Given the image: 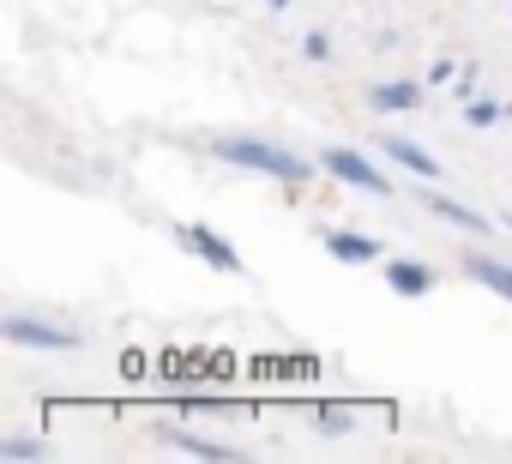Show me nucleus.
Here are the masks:
<instances>
[{"label":"nucleus","mask_w":512,"mask_h":464,"mask_svg":"<svg viewBox=\"0 0 512 464\" xmlns=\"http://www.w3.org/2000/svg\"><path fill=\"white\" fill-rule=\"evenodd\" d=\"M452 79H458L452 61H428V91H434V85H452Z\"/></svg>","instance_id":"dca6fc26"},{"label":"nucleus","mask_w":512,"mask_h":464,"mask_svg":"<svg viewBox=\"0 0 512 464\" xmlns=\"http://www.w3.org/2000/svg\"><path fill=\"white\" fill-rule=\"evenodd\" d=\"M175 248H181V254H193V260H205L211 272H229V278L241 272V254L217 236L211 223H175Z\"/></svg>","instance_id":"20e7f679"},{"label":"nucleus","mask_w":512,"mask_h":464,"mask_svg":"<svg viewBox=\"0 0 512 464\" xmlns=\"http://www.w3.org/2000/svg\"><path fill=\"white\" fill-rule=\"evenodd\" d=\"M428 103V79L416 85V79H386V85H374L368 91V109H380V115H410V109H422Z\"/></svg>","instance_id":"9d476101"},{"label":"nucleus","mask_w":512,"mask_h":464,"mask_svg":"<svg viewBox=\"0 0 512 464\" xmlns=\"http://www.w3.org/2000/svg\"><path fill=\"white\" fill-rule=\"evenodd\" d=\"M416 205H422L428 217H440V223H452V229H470V236H488V217H482L476 205H458L452 193H434V187H416Z\"/></svg>","instance_id":"0eeeda50"},{"label":"nucleus","mask_w":512,"mask_h":464,"mask_svg":"<svg viewBox=\"0 0 512 464\" xmlns=\"http://www.w3.org/2000/svg\"><path fill=\"white\" fill-rule=\"evenodd\" d=\"M302 55H308V61H332V55H338V49H332V31H308V37H302Z\"/></svg>","instance_id":"2eb2a0df"},{"label":"nucleus","mask_w":512,"mask_h":464,"mask_svg":"<svg viewBox=\"0 0 512 464\" xmlns=\"http://www.w3.org/2000/svg\"><path fill=\"white\" fill-rule=\"evenodd\" d=\"M0 338L19 344V350H55V356L85 350V332H73V326H61V320H43V314H25V308H7V314H0Z\"/></svg>","instance_id":"f03ea898"},{"label":"nucleus","mask_w":512,"mask_h":464,"mask_svg":"<svg viewBox=\"0 0 512 464\" xmlns=\"http://www.w3.org/2000/svg\"><path fill=\"white\" fill-rule=\"evenodd\" d=\"M211 157L235 163V169H253V175H266V181H284V187H308L314 181V163L296 157L290 145L278 139H253V133H229V139H211Z\"/></svg>","instance_id":"f257e3e1"},{"label":"nucleus","mask_w":512,"mask_h":464,"mask_svg":"<svg viewBox=\"0 0 512 464\" xmlns=\"http://www.w3.org/2000/svg\"><path fill=\"white\" fill-rule=\"evenodd\" d=\"M362 416H380L374 404H350V398H332V404H320L314 410V422H320V434H356V422Z\"/></svg>","instance_id":"f8f14e48"},{"label":"nucleus","mask_w":512,"mask_h":464,"mask_svg":"<svg viewBox=\"0 0 512 464\" xmlns=\"http://www.w3.org/2000/svg\"><path fill=\"white\" fill-rule=\"evenodd\" d=\"M320 169H326L338 187H356V193H368V199H392V193H398V187L386 181V169H374V157L356 151V145H326V151H320Z\"/></svg>","instance_id":"7ed1b4c3"},{"label":"nucleus","mask_w":512,"mask_h":464,"mask_svg":"<svg viewBox=\"0 0 512 464\" xmlns=\"http://www.w3.org/2000/svg\"><path fill=\"white\" fill-rule=\"evenodd\" d=\"M452 97L470 103V97H476V73H458V79H452Z\"/></svg>","instance_id":"f3484780"},{"label":"nucleus","mask_w":512,"mask_h":464,"mask_svg":"<svg viewBox=\"0 0 512 464\" xmlns=\"http://www.w3.org/2000/svg\"><path fill=\"white\" fill-rule=\"evenodd\" d=\"M266 7H272V13H290V0H266Z\"/></svg>","instance_id":"a211bd4d"},{"label":"nucleus","mask_w":512,"mask_h":464,"mask_svg":"<svg viewBox=\"0 0 512 464\" xmlns=\"http://www.w3.org/2000/svg\"><path fill=\"white\" fill-rule=\"evenodd\" d=\"M320 248H326L338 266H386V242H380V236H362V229H326Z\"/></svg>","instance_id":"39448f33"},{"label":"nucleus","mask_w":512,"mask_h":464,"mask_svg":"<svg viewBox=\"0 0 512 464\" xmlns=\"http://www.w3.org/2000/svg\"><path fill=\"white\" fill-rule=\"evenodd\" d=\"M434 284H440L434 266H422V260H392V254H386V290H392V296L422 302V296H434Z\"/></svg>","instance_id":"6e6552de"},{"label":"nucleus","mask_w":512,"mask_h":464,"mask_svg":"<svg viewBox=\"0 0 512 464\" xmlns=\"http://www.w3.org/2000/svg\"><path fill=\"white\" fill-rule=\"evenodd\" d=\"M55 446L43 434H0V464H43Z\"/></svg>","instance_id":"ddd939ff"},{"label":"nucleus","mask_w":512,"mask_h":464,"mask_svg":"<svg viewBox=\"0 0 512 464\" xmlns=\"http://www.w3.org/2000/svg\"><path fill=\"white\" fill-rule=\"evenodd\" d=\"M157 440H163L169 452H187V458H211V464H229V458H241V446H229V440H211V434H193V428H181V422L157 428Z\"/></svg>","instance_id":"423d86ee"},{"label":"nucleus","mask_w":512,"mask_h":464,"mask_svg":"<svg viewBox=\"0 0 512 464\" xmlns=\"http://www.w3.org/2000/svg\"><path fill=\"white\" fill-rule=\"evenodd\" d=\"M458 266H464L470 284H482V290H494L500 302H512V266H506V260H494V254H464Z\"/></svg>","instance_id":"9b49d317"},{"label":"nucleus","mask_w":512,"mask_h":464,"mask_svg":"<svg viewBox=\"0 0 512 464\" xmlns=\"http://www.w3.org/2000/svg\"><path fill=\"white\" fill-rule=\"evenodd\" d=\"M500 115H506V103H494V97H470V103H464V121H470L476 133H488Z\"/></svg>","instance_id":"4468645a"},{"label":"nucleus","mask_w":512,"mask_h":464,"mask_svg":"<svg viewBox=\"0 0 512 464\" xmlns=\"http://www.w3.org/2000/svg\"><path fill=\"white\" fill-rule=\"evenodd\" d=\"M380 151H386V163H398V169H404V175H416V181H434V175H440L434 151H422L410 133H380Z\"/></svg>","instance_id":"1a4fd4ad"}]
</instances>
